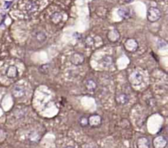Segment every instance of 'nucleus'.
<instances>
[{
    "label": "nucleus",
    "instance_id": "nucleus-1",
    "mask_svg": "<svg viewBox=\"0 0 168 148\" xmlns=\"http://www.w3.org/2000/svg\"><path fill=\"white\" fill-rule=\"evenodd\" d=\"M162 17V12L158 8L155 7H151L148 10V14L147 17L150 22H155L158 21L159 19Z\"/></svg>",
    "mask_w": 168,
    "mask_h": 148
},
{
    "label": "nucleus",
    "instance_id": "nucleus-2",
    "mask_svg": "<svg viewBox=\"0 0 168 148\" xmlns=\"http://www.w3.org/2000/svg\"><path fill=\"white\" fill-rule=\"evenodd\" d=\"M129 81L133 86L140 85L143 82V75L140 72L134 71L129 75Z\"/></svg>",
    "mask_w": 168,
    "mask_h": 148
},
{
    "label": "nucleus",
    "instance_id": "nucleus-3",
    "mask_svg": "<svg viewBox=\"0 0 168 148\" xmlns=\"http://www.w3.org/2000/svg\"><path fill=\"white\" fill-rule=\"evenodd\" d=\"M70 62L74 66H80L85 62V57L81 53H74L70 56Z\"/></svg>",
    "mask_w": 168,
    "mask_h": 148
},
{
    "label": "nucleus",
    "instance_id": "nucleus-4",
    "mask_svg": "<svg viewBox=\"0 0 168 148\" xmlns=\"http://www.w3.org/2000/svg\"><path fill=\"white\" fill-rule=\"evenodd\" d=\"M125 46V48L127 50L128 52L130 53H134L135 52L138 48H139V44L137 43V41L134 39H129L127 40L125 42L124 44Z\"/></svg>",
    "mask_w": 168,
    "mask_h": 148
},
{
    "label": "nucleus",
    "instance_id": "nucleus-5",
    "mask_svg": "<svg viewBox=\"0 0 168 148\" xmlns=\"http://www.w3.org/2000/svg\"><path fill=\"white\" fill-rule=\"evenodd\" d=\"M102 123V118L99 115H92L88 118V125L91 127H99Z\"/></svg>",
    "mask_w": 168,
    "mask_h": 148
},
{
    "label": "nucleus",
    "instance_id": "nucleus-6",
    "mask_svg": "<svg viewBox=\"0 0 168 148\" xmlns=\"http://www.w3.org/2000/svg\"><path fill=\"white\" fill-rule=\"evenodd\" d=\"M115 100H116L117 103L118 105L122 106V105H126V103H128L130 98H129V96L126 93H117L116 97H115Z\"/></svg>",
    "mask_w": 168,
    "mask_h": 148
},
{
    "label": "nucleus",
    "instance_id": "nucleus-7",
    "mask_svg": "<svg viewBox=\"0 0 168 148\" xmlns=\"http://www.w3.org/2000/svg\"><path fill=\"white\" fill-rule=\"evenodd\" d=\"M26 94V90L22 86H15L12 89V95L15 98H22Z\"/></svg>",
    "mask_w": 168,
    "mask_h": 148
},
{
    "label": "nucleus",
    "instance_id": "nucleus-8",
    "mask_svg": "<svg viewBox=\"0 0 168 148\" xmlns=\"http://www.w3.org/2000/svg\"><path fill=\"white\" fill-rule=\"evenodd\" d=\"M6 76L9 79H16L18 76V70L15 66H10L6 71Z\"/></svg>",
    "mask_w": 168,
    "mask_h": 148
},
{
    "label": "nucleus",
    "instance_id": "nucleus-9",
    "mask_svg": "<svg viewBox=\"0 0 168 148\" xmlns=\"http://www.w3.org/2000/svg\"><path fill=\"white\" fill-rule=\"evenodd\" d=\"M167 145V140L164 137L159 136L153 140V146L155 148H164Z\"/></svg>",
    "mask_w": 168,
    "mask_h": 148
},
{
    "label": "nucleus",
    "instance_id": "nucleus-10",
    "mask_svg": "<svg viewBox=\"0 0 168 148\" xmlns=\"http://www.w3.org/2000/svg\"><path fill=\"white\" fill-rule=\"evenodd\" d=\"M85 88L89 92H94L98 88V84L96 83V81L94 80H92V79L87 80L85 81Z\"/></svg>",
    "mask_w": 168,
    "mask_h": 148
},
{
    "label": "nucleus",
    "instance_id": "nucleus-11",
    "mask_svg": "<svg viewBox=\"0 0 168 148\" xmlns=\"http://www.w3.org/2000/svg\"><path fill=\"white\" fill-rule=\"evenodd\" d=\"M113 60L111 56H105L100 60V65L105 68H110L112 66Z\"/></svg>",
    "mask_w": 168,
    "mask_h": 148
},
{
    "label": "nucleus",
    "instance_id": "nucleus-12",
    "mask_svg": "<svg viewBox=\"0 0 168 148\" xmlns=\"http://www.w3.org/2000/svg\"><path fill=\"white\" fill-rule=\"evenodd\" d=\"M108 39L111 42H117V41L119 39H120V34L117 31V30L114 29V30H110L108 32Z\"/></svg>",
    "mask_w": 168,
    "mask_h": 148
},
{
    "label": "nucleus",
    "instance_id": "nucleus-13",
    "mask_svg": "<svg viewBox=\"0 0 168 148\" xmlns=\"http://www.w3.org/2000/svg\"><path fill=\"white\" fill-rule=\"evenodd\" d=\"M26 9L29 13H32V12H35L38 10V5L35 2L29 1L26 5Z\"/></svg>",
    "mask_w": 168,
    "mask_h": 148
},
{
    "label": "nucleus",
    "instance_id": "nucleus-14",
    "mask_svg": "<svg viewBox=\"0 0 168 148\" xmlns=\"http://www.w3.org/2000/svg\"><path fill=\"white\" fill-rule=\"evenodd\" d=\"M118 15L122 18V19H128L131 17V11L127 8H121L118 10L117 12Z\"/></svg>",
    "mask_w": 168,
    "mask_h": 148
},
{
    "label": "nucleus",
    "instance_id": "nucleus-15",
    "mask_svg": "<svg viewBox=\"0 0 168 148\" xmlns=\"http://www.w3.org/2000/svg\"><path fill=\"white\" fill-rule=\"evenodd\" d=\"M138 148H149V141L146 138H140L137 142Z\"/></svg>",
    "mask_w": 168,
    "mask_h": 148
},
{
    "label": "nucleus",
    "instance_id": "nucleus-16",
    "mask_svg": "<svg viewBox=\"0 0 168 148\" xmlns=\"http://www.w3.org/2000/svg\"><path fill=\"white\" fill-rule=\"evenodd\" d=\"M35 39H36L38 42H44L46 39V35L44 33V32L42 31H37L35 35Z\"/></svg>",
    "mask_w": 168,
    "mask_h": 148
},
{
    "label": "nucleus",
    "instance_id": "nucleus-17",
    "mask_svg": "<svg viewBox=\"0 0 168 148\" xmlns=\"http://www.w3.org/2000/svg\"><path fill=\"white\" fill-rule=\"evenodd\" d=\"M52 21L55 24H58L62 21V15L60 13H54L52 16Z\"/></svg>",
    "mask_w": 168,
    "mask_h": 148
},
{
    "label": "nucleus",
    "instance_id": "nucleus-18",
    "mask_svg": "<svg viewBox=\"0 0 168 148\" xmlns=\"http://www.w3.org/2000/svg\"><path fill=\"white\" fill-rule=\"evenodd\" d=\"M80 124L82 127H85V126L88 125V118H86L85 116H82L80 119Z\"/></svg>",
    "mask_w": 168,
    "mask_h": 148
},
{
    "label": "nucleus",
    "instance_id": "nucleus-19",
    "mask_svg": "<svg viewBox=\"0 0 168 148\" xmlns=\"http://www.w3.org/2000/svg\"><path fill=\"white\" fill-rule=\"evenodd\" d=\"M167 47V43L163 40H159L158 42V48L160 49H166Z\"/></svg>",
    "mask_w": 168,
    "mask_h": 148
},
{
    "label": "nucleus",
    "instance_id": "nucleus-20",
    "mask_svg": "<svg viewBox=\"0 0 168 148\" xmlns=\"http://www.w3.org/2000/svg\"><path fill=\"white\" fill-rule=\"evenodd\" d=\"M83 148H96L94 147H93V146H91V145H85Z\"/></svg>",
    "mask_w": 168,
    "mask_h": 148
},
{
    "label": "nucleus",
    "instance_id": "nucleus-21",
    "mask_svg": "<svg viewBox=\"0 0 168 148\" xmlns=\"http://www.w3.org/2000/svg\"><path fill=\"white\" fill-rule=\"evenodd\" d=\"M126 1V3H131V2H133L134 0H125Z\"/></svg>",
    "mask_w": 168,
    "mask_h": 148
},
{
    "label": "nucleus",
    "instance_id": "nucleus-22",
    "mask_svg": "<svg viewBox=\"0 0 168 148\" xmlns=\"http://www.w3.org/2000/svg\"><path fill=\"white\" fill-rule=\"evenodd\" d=\"M10 4H11V3H10V2H8V3L7 2V3H6V7H5V8H8Z\"/></svg>",
    "mask_w": 168,
    "mask_h": 148
},
{
    "label": "nucleus",
    "instance_id": "nucleus-23",
    "mask_svg": "<svg viewBox=\"0 0 168 148\" xmlns=\"http://www.w3.org/2000/svg\"><path fill=\"white\" fill-rule=\"evenodd\" d=\"M67 148H73V147H67Z\"/></svg>",
    "mask_w": 168,
    "mask_h": 148
}]
</instances>
